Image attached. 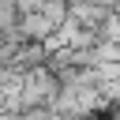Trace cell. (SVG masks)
I'll use <instances>...</instances> for the list:
<instances>
[{"mask_svg":"<svg viewBox=\"0 0 120 120\" xmlns=\"http://www.w3.org/2000/svg\"><path fill=\"white\" fill-rule=\"evenodd\" d=\"M56 90H60V82H56V75H52L45 64H38V68H30V71L19 75V105H22V109L52 105Z\"/></svg>","mask_w":120,"mask_h":120,"instance_id":"1","label":"cell"},{"mask_svg":"<svg viewBox=\"0 0 120 120\" xmlns=\"http://www.w3.org/2000/svg\"><path fill=\"white\" fill-rule=\"evenodd\" d=\"M15 30H19V38H22V41H45L56 26H52L41 11H22V15H19V22H15Z\"/></svg>","mask_w":120,"mask_h":120,"instance_id":"2","label":"cell"}]
</instances>
